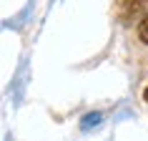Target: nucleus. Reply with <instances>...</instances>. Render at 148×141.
Returning a JSON list of instances; mask_svg holds the SVG:
<instances>
[{
    "mask_svg": "<svg viewBox=\"0 0 148 141\" xmlns=\"http://www.w3.org/2000/svg\"><path fill=\"white\" fill-rule=\"evenodd\" d=\"M138 38L148 46V13H146V18H143V20H140V25H138Z\"/></svg>",
    "mask_w": 148,
    "mask_h": 141,
    "instance_id": "f257e3e1",
    "label": "nucleus"
},
{
    "mask_svg": "<svg viewBox=\"0 0 148 141\" xmlns=\"http://www.w3.org/2000/svg\"><path fill=\"white\" fill-rule=\"evenodd\" d=\"M143 98H146V103H148V86H146V91H143Z\"/></svg>",
    "mask_w": 148,
    "mask_h": 141,
    "instance_id": "f03ea898",
    "label": "nucleus"
}]
</instances>
